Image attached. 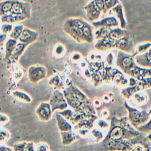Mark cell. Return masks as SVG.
<instances>
[{
  "instance_id": "cell-1",
  "label": "cell",
  "mask_w": 151,
  "mask_h": 151,
  "mask_svg": "<svg viewBox=\"0 0 151 151\" xmlns=\"http://www.w3.org/2000/svg\"><path fill=\"white\" fill-rule=\"evenodd\" d=\"M63 29L78 42L91 43L94 40L93 27L84 19L71 17L65 20Z\"/></svg>"
},
{
  "instance_id": "cell-2",
  "label": "cell",
  "mask_w": 151,
  "mask_h": 151,
  "mask_svg": "<svg viewBox=\"0 0 151 151\" xmlns=\"http://www.w3.org/2000/svg\"><path fill=\"white\" fill-rule=\"evenodd\" d=\"M140 134L141 133L129 123L127 117L118 119L114 117L111 120L110 129L102 143L113 140L130 139Z\"/></svg>"
},
{
  "instance_id": "cell-3",
  "label": "cell",
  "mask_w": 151,
  "mask_h": 151,
  "mask_svg": "<svg viewBox=\"0 0 151 151\" xmlns=\"http://www.w3.org/2000/svg\"><path fill=\"white\" fill-rule=\"evenodd\" d=\"M106 150H133L137 145L143 146L147 150L149 146L146 137L140 134L130 139H117L102 143Z\"/></svg>"
},
{
  "instance_id": "cell-4",
  "label": "cell",
  "mask_w": 151,
  "mask_h": 151,
  "mask_svg": "<svg viewBox=\"0 0 151 151\" xmlns=\"http://www.w3.org/2000/svg\"><path fill=\"white\" fill-rule=\"evenodd\" d=\"M63 94L68 105L74 109L76 111L79 110L85 104L91 103L87 97L73 84L64 90Z\"/></svg>"
},
{
  "instance_id": "cell-5",
  "label": "cell",
  "mask_w": 151,
  "mask_h": 151,
  "mask_svg": "<svg viewBox=\"0 0 151 151\" xmlns=\"http://www.w3.org/2000/svg\"><path fill=\"white\" fill-rule=\"evenodd\" d=\"M124 106L128 112V120L129 123L136 129L146 123L150 117V114L145 110L140 111L138 109L131 107L127 101L124 102Z\"/></svg>"
},
{
  "instance_id": "cell-6",
  "label": "cell",
  "mask_w": 151,
  "mask_h": 151,
  "mask_svg": "<svg viewBox=\"0 0 151 151\" xmlns=\"http://www.w3.org/2000/svg\"><path fill=\"white\" fill-rule=\"evenodd\" d=\"M116 65L123 73L126 74L136 65L134 56L133 54L120 50L117 54Z\"/></svg>"
},
{
  "instance_id": "cell-7",
  "label": "cell",
  "mask_w": 151,
  "mask_h": 151,
  "mask_svg": "<svg viewBox=\"0 0 151 151\" xmlns=\"http://www.w3.org/2000/svg\"><path fill=\"white\" fill-rule=\"evenodd\" d=\"M50 104L52 112L56 110H63L68 107V104L64 94L58 90H55L53 91L50 101Z\"/></svg>"
},
{
  "instance_id": "cell-8",
  "label": "cell",
  "mask_w": 151,
  "mask_h": 151,
  "mask_svg": "<svg viewBox=\"0 0 151 151\" xmlns=\"http://www.w3.org/2000/svg\"><path fill=\"white\" fill-rule=\"evenodd\" d=\"M9 14L22 15L29 18L31 15V5L28 2L14 0L13 5Z\"/></svg>"
},
{
  "instance_id": "cell-9",
  "label": "cell",
  "mask_w": 151,
  "mask_h": 151,
  "mask_svg": "<svg viewBox=\"0 0 151 151\" xmlns=\"http://www.w3.org/2000/svg\"><path fill=\"white\" fill-rule=\"evenodd\" d=\"M46 68L41 65H31L28 70V77L32 83H37L46 77Z\"/></svg>"
},
{
  "instance_id": "cell-10",
  "label": "cell",
  "mask_w": 151,
  "mask_h": 151,
  "mask_svg": "<svg viewBox=\"0 0 151 151\" xmlns=\"http://www.w3.org/2000/svg\"><path fill=\"white\" fill-rule=\"evenodd\" d=\"M39 119L42 122L49 121L52 116V111L50 103L42 102L35 110Z\"/></svg>"
},
{
  "instance_id": "cell-11",
  "label": "cell",
  "mask_w": 151,
  "mask_h": 151,
  "mask_svg": "<svg viewBox=\"0 0 151 151\" xmlns=\"http://www.w3.org/2000/svg\"><path fill=\"white\" fill-rule=\"evenodd\" d=\"M117 38H114L111 37L98 40V41L94 45L96 50L100 51H106L111 48H116Z\"/></svg>"
},
{
  "instance_id": "cell-12",
  "label": "cell",
  "mask_w": 151,
  "mask_h": 151,
  "mask_svg": "<svg viewBox=\"0 0 151 151\" xmlns=\"http://www.w3.org/2000/svg\"><path fill=\"white\" fill-rule=\"evenodd\" d=\"M126 74L136 78L137 80H140L151 76V68L141 67L136 64V65L132 70L128 71Z\"/></svg>"
},
{
  "instance_id": "cell-13",
  "label": "cell",
  "mask_w": 151,
  "mask_h": 151,
  "mask_svg": "<svg viewBox=\"0 0 151 151\" xmlns=\"http://www.w3.org/2000/svg\"><path fill=\"white\" fill-rule=\"evenodd\" d=\"M84 9L86 11L87 19L91 22L97 21L101 12V10L96 5L94 0L91 1L84 7Z\"/></svg>"
},
{
  "instance_id": "cell-14",
  "label": "cell",
  "mask_w": 151,
  "mask_h": 151,
  "mask_svg": "<svg viewBox=\"0 0 151 151\" xmlns=\"http://www.w3.org/2000/svg\"><path fill=\"white\" fill-rule=\"evenodd\" d=\"M38 36L39 35L37 32L28 28H24L18 40L19 42L28 45L35 42L38 39Z\"/></svg>"
},
{
  "instance_id": "cell-15",
  "label": "cell",
  "mask_w": 151,
  "mask_h": 151,
  "mask_svg": "<svg viewBox=\"0 0 151 151\" xmlns=\"http://www.w3.org/2000/svg\"><path fill=\"white\" fill-rule=\"evenodd\" d=\"M136 63L143 67L151 68V47L145 52L134 56Z\"/></svg>"
},
{
  "instance_id": "cell-16",
  "label": "cell",
  "mask_w": 151,
  "mask_h": 151,
  "mask_svg": "<svg viewBox=\"0 0 151 151\" xmlns=\"http://www.w3.org/2000/svg\"><path fill=\"white\" fill-rule=\"evenodd\" d=\"M116 48L120 51L131 53L133 51V44L127 35L117 38Z\"/></svg>"
},
{
  "instance_id": "cell-17",
  "label": "cell",
  "mask_w": 151,
  "mask_h": 151,
  "mask_svg": "<svg viewBox=\"0 0 151 151\" xmlns=\"http://www.w3.org/2000/svg\"><path fill=\"white\" fill-rule=\"evenodd\" d=\"M119 23L117 19L113 16L107 17L103 18L101 20H99V21L97 20L92 22V25L96 28H98L101 27L114 28V27H117L119 25Z\"/></svg>"
},
{
  "instance_id": "cell-18",
  "label": "cell",
  "mask_w": 151,
  "mask_h": 151,
  "mask_svg": "<svg viewBox=\"0 0 151 151\" xmlns=\"http://www.w3.org/2000/svg\"><path fill=\"white\" fill-rule=\"evenodd\" d=\"M27 19L29 18L27 16L12 14H8L1 17V21L2 23L14 24L25 21Z\"/></svg>"
},
{
  "instance_id": "cell-19",
  "label": "cell",
  "mask_w": 151,
  "mask_h": 151,
  "mask_svg": "<svg viewBox=\"0 0 151 151\" xmlns=\"http://www.w3.org/2000/svg\"><path fill=\"white\" fill-rule=\"evenodd\" d=\"M111 81L120 86H124L128 83V80L125 78L123 74L120 71L114 68H113L111 72Z\"/></svg>"
},
{
  "instance_id": "cell-20",
  "label": "cell",
  "mask_w": 151,
  "mask_h": 151,
  "mask_svg": "<svg viewBox=\"0 0 151 151\" xmlns=\"http://www.w3.org/2000/svg\"><path fill=\"white\" fill-rule=\"evenodd\" d=\"M111 11L116 14L117 18L119 19L120 27L122 28L125 29L127 26V22L125 19L124 14H123V8L121 4L119 3L113 8H111Z\"/></svg>"
},
{
  "instance_id": "cell-21",
  "label": "cell",
  "mask_w": 151,
  "mask_h": 151,
  "mask_svg": "<svg viewBox=\"0 0 151 151\" xmlns=\"http://www.w3.org/2000/svg\"><path fill=\"white\" fill-rule=\"evenodd\" d=\"M55 118L57 120V126L60 132L70 131L72 129L71 124L67 121V120L61 116L59 113L55 114Z\"/></svg>"
},
{
  "instance_id": "cell-22",
  "label": "cell",
  "mask_w": 151,
  "mask_h": 151,
  "mask_svg": "<svg viewBox=\"0 0 151 151\" xmlns=\"http://www.w3.org/2000/svg\"><path fill=\"white\" fill-rule=\"evenodd\" d=\"M97 118L95 114H90L78 122L76 127L78 129H90L93 127V123Z\"/></svg>"
},
{
  "instance_id": "cell-23",
  "label": "cell",
  "mask_w": 151,
  "mask_h": 151,
  "mask_svg": "<svg viewBox=\"0 0 151 151\" xmlns=\"http://www.w3.org/2000/svg\"><path fill=\"white\" fill-rule=\"evenodd\" d=\"M60 134L61 137L62 144L64 146L70 145L78 139V136L74 132H71V130L61 132Z\"/></svg>"
},
{
  "instance_id": "cell-24",
  "label": "cell",
  "mask_w": 151,
  "mask_h": 151,
  "mask_svg": "<svg viewBox=\"0 0 151 151\" xmlns=\"http://www.w3.org/2000/svg\"><path fill=\"white\" fill-rule=\"evenodd\" d=\"M141 90H142L141 87L136 83V84L133 86H129V87L123 89L121 91V94L124 98L126 99H129L130 97H133V96L136 93L140 91Z\"/></svg>"
},
{
  "instance_id": "cell-25",
  "label": "cell",
  "mask_w": 151,
  "mask_h": 151,
  "mask_svg": "<svg viewBox=\"0 0 151 151\" xmlns=\"http://www.w3.org/2000/svg\"><path fill=\"white\" fill-rule=\"evenodd\" d=\"M17 44V40L14 38H9L5 43V60H8L12 52L13 51Z\"/></svg>"
},
{
  "instance_id": "cell-26",
  "label": "cell",
  "mask_w": 151,
  "mask_h": 151,
  "mask_svg": "<svg viewBox=\"0 0 151 151\" xmlns=\"http://www.w3.org/2000/svg\"><path fill=\"white\" fill-rule=\"evenodd\" d=\"M28 46L27 44L22 42H18L13 52L10 57V58L12 59V60L14 61H18L19 58L21 57V55L24 52L25 48Z\"/></svg>"
},
{
  "instance_id": "cell-27",
  "label": "cell",
  "mask_w": 151,
  "mask_h": 151,
  "mask_svg": "<svg viewBox=\"0 0 151 151\" xmlns=\"http://www.w3.org/2000/svg\"><path fill=\"white\" fill-rule=\"evenodd\" d=\"M14 0H2L0 1V17L9 13Z\"/></svg>"
},
{
  "instance_id": "cell-28",
  "label": "cell",
  "mask_w": 151,
  "mask_h": 151,
  "mask_svg": "<svg viewBox=\"0 0 151 151\" xmlns=\"http://www.w3.org/2000/svg\"><path fill=\"white\" fill-rule=\"evenodd\" d=\"M12 96L16 100L23 103H29L31 102L32 100L31 97L28 94L24 91L19 90L14 91L12 92Z\"/></svg>"
},
{
  "instance_id": "cell-29",
  "label": "cell",
  "mask_w": 151,
  "mask_h": 151,
  "mask_svg": "<svg viewBox=\"0 0 151 151\" xmlns=\"http://www.w3.org/2000/svg\"><path fill=\"white\" fill-rule=\"evenodd\" d=\"M112 28L101 27L98 28V29L94 32V37L97 39H101L109 37Z\"/></svg>"
},
{
  "instance_id": "cell-30",
  "label": "cell",
  "mask_w": 151,
  "mask_h": 151,
  "mask_svg": "<svg viewBox=\"0 0 151 151\" xmlns=\"http://www.w3.org/2000/svg\"><path fill=\"white\" fill-rule=\"evenodd\" d=\"M139 92L140 91L136 93L133 96V100L135 103L139 105L145 104L147 101V96L145 95V94Z\"/></svg>"
},
{
  "instance_id": "cell-31",
  "label": "cell",
  "mask_w": 151,
  "mask_h": 151,
  "mask_svg": "<svg viewBox=\"0 0 151 151\" xmlns=\"http://www.w3.org/2000/svg\"><path fill=\"white\" fill-rule=\"evenodd\" d=\"M24 26L22 25H15L14 28L12 31L9 34V37L11 38H14L15 40H18L23 31Z\"/></svg>"
},
{
  "instance_id": "cell-32",
  "label": "cell",
  "mask_w": 151,
  "mask_h": 151,
  "mask_svg": "<svg viewBox=\"0 0 151 151\" xmlns=\"http://www.w3.org/2000/svg\"><path fill=\"white\" fill-rule=\"evenodd\" d=\"M49 84L54 87L57 88L58 89L61 88L63 86V83L62 82L61 79L60 78V76L58 75H55L51 77L48 82Z\"/></svg>"
},
{
  "instance_id": "cell-33",
  "label": "cell",
  "mask_w": 151,
  "mask_h": 151,
  "mask_svg": "<svg viewBox=\"0 0 151 151\" xmlns=\"http://www.w3.org/2000/svg\"><path fill=\"white\" fill-rule=\"evenodd\" d=\"M137 83L140 86L142 90L151 88V76L145 78L140 80H137Z\"/></svg>"
},
{
  "instance_id": "cell-34",
  "label": "cell",
  "mask_w": 151,
  "mask_h": 151,
  "mask_svg": "<svg viewBox=\"0 0 151 151\" xmlns=\"http://www.w3.org/2000/svg\"><path fill=\"white\" fill-rule=\"evenodd\" d=\"M136 129L140 133H151V116L149 120L143 124L138 126Z\"/></svg>"
},
{
  "instance_id": "cell-35",
  "label": "cell",
  "mask_w": 151,
  "mask_h": 151,
  "mask_svg": "<svg viewBox=\"0 0 151 151\" xmlns=\"http://www.w3.org/2000/svg\"><path fill=\"white\" fill-rule=\"evenodd\" d=\"M151 47V42H146L145 44H142L140 45H139L136 48L135 51L133 53V55L135 56L137 54H139L141 53H143L147 51L149 48Z\"/></svg>"
},
{
  "instance_id": "cell-36",
  "label": "cell",
  "mask_w": 151,
  "mask_h": 151,
  "mask_svg": "<svg viewBox=\"0 0 151 151\" xmlns=\"http://www.w3.org/2000/svg\"><path fill=\"white\" fill-rule=\"evenodd\" d=\"M104 9L103 13L106 14L108 11L111 9L117 4L120 3L119 0H104Z\"/></svg>"
},
{
  "instance_id": "cell-37",
  "label": "cell",
  "mask_w": 151,
  "mask_h": 151,
  "mask_svg": "<svg viewBox=\"0 0 151 151\" xmlns=\"http://www.w3.org/2000/svg\"><path fill=\"white\" fill-rule=\"evenodd\" d=\"M1 31L4 34L11 33L13 29L12 24L9 23H3L1 27Z\"/></svg>"
},
{
  "instance_id": "cell-38",
  "label": "cell",
  "mask_w": 151,
  "mask_h": 151,
  "mask_svg": "<svg viewBox=\"0 0 151 151\" xmlns=\"http://www.w3.org/2000/svg\"><path fill=\"white\" fill-rule=\"evenodd\" d=\"M61 116H63L64 118H65L67 120H70L73 116V111L71 109H64L62 111L58 112Z\"/></svg>"
},
{
  "instance_id": "cell-39",
  "label": "cell",
  "mask_w": 151,
  "mask_h": 151,
  "mask_svg": "<svg viewBox=\"0 0 151 151\" xmlns=\"http://www.w3.org/2000/svg\"><path fill=\"white\" fill-rule=\"evenodd\" d=\"M9 136L10 135L8 131L4 129H0V142L7 140Z\"/></svg>"
},
{
  "instance_id": "cell-40",
  "label": "cell",
  "mask_w": 151,
  "mask_h": 151,
  "mask_svg": "<svg viewBox=\"0 0 151 151\" xmlns=\"http://www.w3.org/2000/svg\"><path fill=\"white\" fill-rule=\"evenodd\" d=\"M27 142H22L14 145L13 149L14 150H26Z\"/></svg>"
},
{
  "instance_id": "cell-41",
  "label": "cell",
  "mask_w": 151,
  "mask_h": 151,
  "mask_svg": "<svg viewBox=\"0 0 151 151\" xmlns=\"http://www.w3.org/2000/svg\"><path fill=\"white\" fill-rule=\"evenodd\" d=\"M64 52V48L62 45L59 44L55 48V54L58 56H60L61 54H63Z\"/></svg>"
},
{
  "instance_id": "cell-42",
  "label": "cell",
  "mask_w": 151,
  "mask_h": 151,
  "mask_svg": "<svg viewBox=\"0 0 151 151\" xmlns=\"http://www.w3.org/2000/svg\"><path fill=\"white\" fill-rule=\"evenodd\" d=\"M92 134L93 135V136L96 139V140H100L102 137H103V134L102 133H101V132L96 130V129H94L93 130L92 132Z\"/></svg>"
},
{
  "instance_id": "cell-43",
  "label": "cell",
  "mask_w": 151,
  "mask_h": 151,
  "mask_svg": "<svg viewBox=\"0 0 151 151\" xmlns=\"http://www.w3.org/2000/svg\"><path fill=\"white\" fill-rule=\"evenodd\" d=\"M97 5V6L99 8V9L101 10V11L103 12L104 9V0H94Z\"/></svg>"
},
{
  "instance_id": "cell-44",
  "label": "cell",
  "mask_w": 151,
  "mask_h": 151,
  "mask_svg": "<svg viewBox=\"0 0 151 151\" xmlns=\"http://www.w3.org/2000/svg\"><path fill=\"white\" fill-rule=\"evenodd\" d=\"M35 149L37 150H49V148L46 144L41 143V144L37 145Z\"/></svg>"
},
{
  "instance_id": "cell-45",
  "label": "cell",
  "mask_w": 151,
  "mask_h": 151,
  "mask_svg": "<svg viewBox=\"0 0 151 151\" xmlns=\"http://www.w3.org/2000/svg\"><path fill=\"white\" fill-rule=\"evenodd\" d=\"M6 38V34L4 33H1L0 34V48L3 46L4 43Z\"/></svg>"
},
{
  "instance_id": "cell-46",
  "label": "cell",
  "mask_w": 151,
  "mask_h": 151,
  "mask_svg": "<svg viewBox=\"0 0 151 151\" xmlns=\"http://www.w3.org/2000/svg\"><path fill=\"white\" fill-rule=\"evenodd\" d=\"M98 125L101 127V128H105L106 127H107L108 124L104 120H100L98 122Z\"/></svg>"
},
{
  "instance_id": "cell-47",
  "label": "cell",
  "mask_w": 151,
  "mask_h": 151,
  "mask_svg": "<svg viewBox=\"0 0 151 151\" xmlns=\"http://www.w3.org/2000/svg\"><path fill=\"white\" fill-rule=\"evenodd\" d=\"M8 121V117L4 114H0V122L5 123Z\"/></svg>"
},
{
  "instance_id": "cell-48",
  "label": "cell",
  "mask_w": 151,
  "mask_h": 151,
  "mask_svg": "<svg viewBox=\"0 0 151 151\" xmlns=\"http://www.w3.org/2000/svg\"><path fill=\"white\" fill-rule=\"evenodd\" d=\"M106 61H107V63L109 65H111V63H112V61H113V58H112V56L111 55V54H109L107 58H106Z\"/></svg>"
},
{
  "instance_id": "cell-49",
  "label": "cell",
  "mask_w": 151,
  "mask_h": 151,
  "mask_svg": "<svg viewBox=\"0 0 151 151\" xmlns=\"http://www.w3.org/2000/svg\"><path fill=\"white\" fill-rule=\"evenodd\" d=\"M6 150H12V148L5 146H0V151H6Z\"/></svg>"
},
{
  "instance_id": "cell-50",
  "label": "cell",
  "mask_w": 151,
  "mask_h": 151,
  "mask_svg": "<svg viewBox=\"0 0 151 151\" xmlns=\"http://www.w3.org/2000/svg\"><path fill=\"white\" fill-rule=\"evenodd\" d=\"M80 55L79 54H74V55L73 56V59L74 60H77L78 59H79L80 58Z\"/></svg>"
},
{
  "instance_id": "cell-51",
  "label": "cell",
  "mask_w": 151,
  "mask_h": 151,
  "mask_svg": "<svg viewBox=\"0 0 151 151\" xmlns=\"http://www.w3.org/2000/svg\"><path fill=\"white\" fill-rule=\"evenodd\" d=\"M146 139L147 140V141L151 144V133H148L147 136H146Z\"/></svg>"
},
{
  "instance_id": "cell-52",
  "label": "cell",
  "mask_w": 151,
  "mask_h": 151,
  "mask_svg": "<svg viewBox=\"0 0 151 151\" xmlns=\"http://www.w3.org/2000/svg\"><path fill=\"white\" fill-rule=\"evenodd\" d=\"M148 112H149V113L151 115V109H150V110H149V111H148Z\"/></svg>"
},
{
  "instance_id": "cell-53",
  "label": "cell",
  "mask_w": 151,
  "mask_h": 151,
  "mask_svg": "<svg viewBox=\"0 0 151 151\" xmlns=\"http://www.w3.org/2000/svg\"><path fill=\"white\" fill-rule=\"evenodd\" d=\"M150 1H151V0H150Z\"/></svg>"
}]
</instances>
